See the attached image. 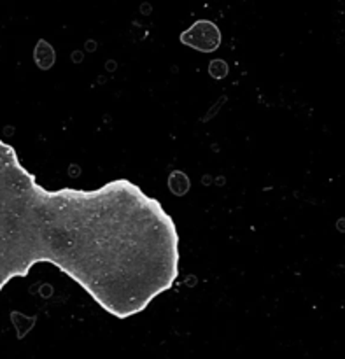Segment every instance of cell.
Returning <instances> with one entry per match:
<instances>
[{"label": "cell", "mask_w": 345, "mask_h": 359, "mask_svg": "<svg viewBox=\"0 0 345 359\" xmlns=\"http://www.w3.org/2000/svg\"><path fill=\"white\" fill-rule=\"evenodd\" d=\"M179 233L160 200L128 179L48 189L0 139V291L51 263L118 319L140 314L179 277Z\"/></svg>", "instance_id": "cell-1"}, {"label": "cell", "mask_w": 345, "mask_h": 359, "mask_svg": "<svg viewBox=\"0 0 345 359\" xmlns=\"http://www.w3.org/2000/svg\"><path fill=\"white\" fill-rule=\"evenodd\" d=\"M182 44L189 46V48L196 49L202 53H212L219 48L221 44V32L210 21H196L191 28L182 32L181 35Z\"/></svg>", "instance_id": "cell-2"}]
</instances>
